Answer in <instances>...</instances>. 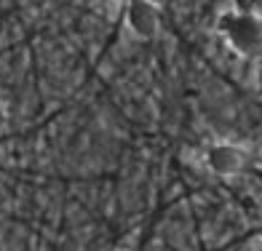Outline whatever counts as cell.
I'll return each instance as SVG.
<instances>
[{
  "mask_svg": "<svg viewBox=\"0 0 262 251\" xmlns=\"http://www.w3.org/2000/svg\"><path fill=\"white\" fill-rule=\"evenodd\" d=\"M126 25H128L134 38L150 40L161 30V11L152 0H128L126 3Z\"/></svg>",
  "mask_w": 262,
  "mask_h": 251,
  "instance_id": "obj_2",
  "label": "cell"
},
{
  "mask_svg": "<svg viewBox=\"0 0 262 251\" xmlns=\"http://www.w3.org/2000/svg\"><path fill=\"white\" fill-rule=\"evenodd\" d=\"M206 166L217 174V176H235L244 171L246 166V152L230 145V142H220V145H211L206 152Z\"/></svg>",
  "mask_w": 262,
  "mask_h": 251,
  "instance_id": "obj_3",
  "label": "cell"
},
{
  "mask_svg": "<svg viewBox=\"0 0 262 251\" xmlns=\"http://www.w3.org/2000/svg\"><path fill=\"white\" fill-rule=\"evenodd\" d=\"M235 11H241V14H257V0H235Z\"/></svg>",
  "mask_w": 262,
  "mask_h": 251,
  "instance_id": "obj_4",
  "label": "cell"
},
{
  "mask_svg": "<svg viewBox=\"0 0 262 251\" xmlns=\"http://www.w3.org/2000/svg\"><path fill=\"white\" fill-rule=\"evenodd\" d=\"M6 126H8V115H6V107H3V102H0V134L6 131Z\"/></svg>",
  "mask_w": 262,
  "mask_h": 251,
  "instance_id": "obj_5",
  "label": "cell"
},
{
  "mask_svg": "<svg viewBox=\"0 0 262 251\" xmlns=\"http://www.w3.org/2000/svg\"><path fill=\"white\" fill-rule=\"evenodd\" d=\"M222 35L228 38V43L238 54H254L262 45V21L257 19V14H241V11H233V14L222 16L220 21Z\"/></svg>",
  "mask_w": 262,
  "mask_h": 251,
  "instance_id": "obj_1",
  "label": "cell"
},
{
  "mask_svg": "<svg viewBox=\"0 0 262 251\" xmlns=\"http://www.w3.org/2000/svg\"><path fill=\"white\" fill-rule=\"evenodd\" d=\"M259 238H262V230H259Z\"/></svg>",
  "mask_w": 262,
  "mask_h": 251,
  "instance_id": "obj_6",
  "label": "cell"
}]
</instances>
